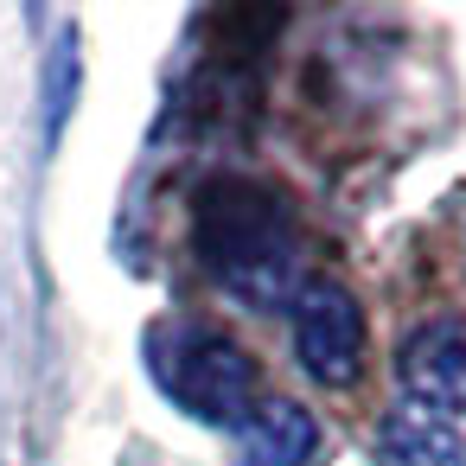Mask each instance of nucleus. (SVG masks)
<instances>
[{
    "label": "nucleus",
    "instance_id": "nucleus-1",
    "mask_svg": "<svg viewBox=\"0 0 466 466\" xmlns=\"http://www.w3.org/2000/svg\"><path fill=\"white\" fill-rule=\"evenodd\" d=\"M192 243H198V262L211 268V281L256 313L294 307L307 288V243H300L288 205L256 179H237V173L205 179L198 205H192Z\"/></svg>",
    "mask_w": 466,
    "mask_h": 466
},
{
    "label": "nucleus",
    "instance_id": "nucleus-2",
    "mask_svg": "<svg viewBox=\"0 0 466 466\" xmlns=\"http://www.w3.org/2000/svg\"><path fill=\"white\" fill-rule=\"evenodd\" d=\"M147 370L167 390V402L205 428H243L256 415V358L205 319H160L147 332Z\"/></svg>",
    "mask_w": 466,
    "mask_h": 466
},
{
    "label": "nucleus",
    "instance_id": "nucleus-3",
    "mask_svg": "<svg viewBox=\"0 0 466 466\" xmlns=\"http://www.w3.org/2000/svg\"><path fill=\"white\" fill-rule=\"evenodd\" d=\"M294 358L313 383L351 390L364 377V307L339 281H307L294 300Z\"/></svg>",
    "mask_w": 466,
    "mask_h": 466
},
{
    "label": "nucleus",
    "instance_id": "nucleus-4",
    "mask_svg": "<svg viewBox=\"0 0 466 466\" xmlns=\"http://www.w3.org/2000/svg\"><path fill=\"white\" fill-rule=\"evenodd\" d=\"M396 383L409 402H421L447 421L466 415V319H453V313L421 319L396 345Z\"/></svg>",
    "mask_w": 466,
    "mask_h": 466
},
{
    "label": "nucleus",
    "instance_id": "nucleus-5",
    "mask_svg": "<svg viewBox=\"0 0 466 466\" xmlns=\"http://www.w3.org/2000/svg\"><path fill=\"white\" fill-rule=\"evenodd\" d=\"M237 441H243V460L237 466H319V447H326L313 409H300L294 396H268L237 428Z\"/></svg>",
    "mask_w": 466,
    "mask_h": 466
},
{
    "label": "nucleus",
    "instance_id": "nucleus-6",
    "mask_svg": "<svg viewBox=\"0 0 466 466\" xmlns=\"http://www.w3.org/2000/svg\"><path fill=\"white\" fill-rule=\"evenodd\" d=\"M377 460L383 466H466V434H460V421L402 396L377 421Z\"/></svg>",
    "mask_w": 466,
    "mask_h": 466
},
{
    "label": "nucleus",
    "instance_id": "nucleus-7",
    "mask_svg": "<svg viewBox=\"0 0 466 466\" xmlns=\"http://www.w3.org/2000/svg\"><path fill=\"white\" fill-rule=\"evenodd\" d=\"M77 90H84V52H77V33L65 26L52 58H46V122H39L46 154H58V141L71 128V109H77Z\"/></svg>",
    "mask_w": 466,
    "mask_h": 466
}]
</instances>
